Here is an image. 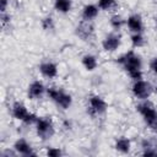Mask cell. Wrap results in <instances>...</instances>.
Masks as SVG:
<instances>
[{
  "label": "cell",
  "instance_id": "obj_1",
  "mask_svg": "<svg viewBox=\"0 0 157 157\" xmlns=\"http://www.w3.org/2000/svg\"><path fill=\"white\" fill-rule=\"evenodd\" d=\"M117 63L128 72L131 74L134 71H139L142 69V60L140 55H137L134 50H129L120 55L117 60Z\"/></svg>",
  "mask_w": 157,
  "mask_h": 157
},
{
  "label": "cell",
  "instance_id": "obj_2",
  "mask_svg": "<svg viewBox=\"0 0 157 157\" xmlns=\"http://www.w3.org/2000/svg\"><path fill=\"white\" fill-rule=\"evenodd\" d=\"M136 110L142 117L145 124L155 129V126L157 125V109L155 108L153 103L150 102L148 99H144L141 103L136 105Z\"/></svg>",
  "mask_w": 157,
  "mask_h": 157
},
{
  "label": "cell",
  "instance_id": "obj_3",
  "mask_svg": "<svg viewBox=\"0 0 157 157\" xmlns=\"http://www.w3.org/2000/svg\"><path fill=\"white\" fill-rule=\"evenodd\" d=\"M47 96L61 109H69L72 104V97L60 87H55V86L48 87Z\"/></svg>",
  "mask_w": 157,
  "mask_h": 157
},
{
  "label": "cell",
  "instance_id": "obj_4",
  "mask_svg": "<svg viewBox=\"0 0 157 157\" xmlns=\"http://www.w3.org/2000/svg\"><path fill=\"white\" fill-rule=\"evenodd\" d=\"M34 126H36L37 136L43 141L52 139L55 134V126L49 117H38Z\"/></svg>",
  "mask_w": 157,
  "mask_h": 157
},
{
  "label": "cell",
  "instance_id": "obj_5",
  "mask_svg": "<svg viewBox=\"0 0 157 157\" xmlns=\"http://www.w3.org/2000/svg\"><path fill=\"white\" fill-rule=\"evenodd\" d=\"M131 92H132L134 97H136L140 101L148 99V97L153 92V86L148 81L137 80V81H134V83L131 86Z\"/></svg>",
  "mask_w": 157,
  "mask_h": 157
},
{
  "label": "cell",
  "instance_id": "obj_6",
  "mask_svg": "<svg viewBox=\"0 0 157 157\" xmlns=\"http://www.w3.org/2000/svg\"><path fill=\"white\" fill-rule=\"evenodd\" d=\"M108 108V104L107 102L98 94H92L88 99V109L87 112L92 115V117H96V115H102L105 113Z\"/></svg>",
  "mask_w": 157,
  "mask_h": 157
},
{
  "label": "cell",
  "instance_id": "obj_7",
  "mask_svg": "<svg viewBox=\"0 0 157 157\" xmlns=\"http://www.w3.org/2000/svg\"><path fill=\"white\" fill-rule=\"evenodd\" d=\"M94 33V25L92 21L82 20L76 27V36L82 40H90Z\"/></svg>",
  "mask_w": 157,
  "mask_h": 157
},
{
  "label": "cell",
  "instance_id": "obj_8",
  "mask_svg": "<svg viewBox=\"0 0 157 157\" xmlns=\"http://www.w3.org/2000/svg\"><path fill=\"white\" fill-rule=\"evenodd\" d=\"M121 44V36L118 33H109L102 39V48L105 52H115Z\"/></svg>",
  "mask_w": 157,
  "mask_h": 157
},
{
  "label": "cell",
  "instance_id": "obj_9",
  "mask_svg": "<svg viewBox=\"0 0 157 157\" xmlns=\"http://www.w3.org/2000/svg\"><path fill=\"white\" fill-rule=\"evenodd\" d=\"M47 93V88L43 85L42 81L39 80H34L28 85V90H27V96L29 99H39L43 97V94Z\"/></svg>",
  "mask_w": 157,
  "mask_h": 157
},
{
  "label": "cell",
  "instance_id": "obj_10",
  "mask_svg": "<svg viewBox=\"0 0 157 157\" xmlns=\"http://www.w3.org/2000/svg\"><path fill=\"white\" fill-rule=\"evenodd\" d=\"M12 147H13L15 151H16L18 155H21V156H36V152H33L31 144H29L27 140L22 139V137L17 139V140L13 142V146H12Z\"/></svg>",
  "mask_w": 157,
  "mask_h": 157
},
{
  "label": "cell",
  "instance_id": "obj_11",
  "mask_svg": "<svg viewBox=\"0 0 157 157\" xmlns=\"http://www.w3.org/2000/svg\"><path fill=\"white\" fill-rule=\"evenodd\" d=\"M126 26L132 33H141L144 29L142 17L139 13H132L126 18Z\"/></svg>",
  "mask_w": 157,
  "mask_h": 157
},
{
  "label": "cell",
  "instance_id": "obj_12",
  "mask_svg": "<svg viewBox=\"0 0 157 157\" xmlns=\"http://www.w3.org/2000/svg\"><path fill=\"white\" fill-rule=\"evenodd\" d=\"M39 71L42 74V76L47 77V78H54L58 76V65L53 61H43L39 65Z\"/></svg>",
  "mask_w": 157,
  "mask_h": 157
},
{
  "label": "cell",
  "instance_id": "obj_13",
  "mask_svg": "<svg viewBox=\"0 0 157 157\" xmlns=\"http://www.w3.org/2000/svg\"><path fill=\"white\" fill-rule=\"evenodd\" d=\"M28 113H29V112H28L27 107H26L22 102L16 101V102L12 103V105H11V115H12L16 120L23 121Z\"/></svg>",
  "mask_w": 157,
  "mask_h": 157
},
{
  "label": "cell",
  "instance_id": "obj_14",
  "mask_svg": "<svg viewBox=\"0 0 157 157\" xmlns=\"http://www.w3.org/2000/svg\"><path fill=\"white\" fill-rule=\"evenodd\" d=\"M98 11H99V7L94 4H87L82 7V12H81V16H82V20H87V21H93L97 16H98Z\"/></svg>",
  "mask_w": 157,
  "mask_h": 157
},
{
  "label": "cell",
  "instance_id": "obj_15",
  "mask_svg": "<svg viewBox=\"0 0 157 157\" xmlns=\"http://www.w3.org/2000/svg\"><path fill=\"white\" fill-rule=\"evenodd\" d=\"M114 148L117 151H119L120 153H129L130 148H131V141L125 136H120L115 140Z\"/></svg>",
  "mask_w": 157,
  "mask_h": 157
},
{
  "label": "cell",
  "instance_id": "obj_16",
  "mask_svg": "<svg viewBox=\"0 0 157 157\" xmlns=\"http://www.w3.org/2000/svg\"><path fill=\"white\" fill-rule=\"evenodd\" d=\"M81 64H82V66H83L87 71H93V70H96L97 66H98L97 58H96L93 54H85V55L81 58Z\"/></svg>",
  "mask_w": 157,
  "mask_h": 157
},
{
  "label": "cell",
  "instance_id": "obj_17",
  "mask_svg": "<svg viewBox=\"0 0 157 157\" xmlns=\"http://www.w3.org/2000/svg\"><path fill=\"white\" fill-rule=\"evenodd\" d=\"M54 9L60 13H67L72 9V0H54Z\"/></svg>",
  "mask_w": 157,
  "mask_h": 157
},
{
  "label": "cell",
  "instance_id": "obj_18",
  "mask_svg": "<svg viewBox=\"0 0 157 157\" xmlns=\"http://www.w3.org/2000/svg\"><path fill=\"white\" fill-rule=\"evenodd\" d=\"M124 23H125L124 18H123L120 15H118V13L112 15L110 18H109V25H110V27H112L113 29H115V31H119V29L123 27Z\"/></svg>",
  "mask_w": 157,
  "mask_h": 157
},
{
  "label": "cell",
  "instance_id": "obj_19",
  "mask_svg": "<svg viewBox=\"0 0 157 157\" xmlns=\"http://www.w3.org/2000/svg\"><path fill=\"white\" fill-rule=\"evenodd\" d=\"M97 6L99 7V10L109 11L117 6V0H98Z\"/></svg>",
  "mask_w": 157,
  "mask_h": 157
},
{
  "label": "cell",
  "instance_id": "obj_20",
  "mask_svg": "<svg viewBox=\"0 0 157 157\" xmlns=\"http://www.w3.org/2000/svg\"><path fill=\"white\" fill-rule=\"evenodd\" d=\"M40 26H42V28H43L44 31L49 32V31H53V29L55 28V22H54V20H53L52 16H45V17L42 18Z\"/></svg>",
  "mask_w": 157,
  "mask_h": 157
},
{
  "label": "cell",
  "instance_id": "obj_21",
  "mask_svg": "<svg viewBox=\"0 0 157 157\" xmlns=\"http://www.w3.org/2000/svg\"><path fill=\"white\" fill-rule=\"evenodd\" d=\"M130 42L134 48H140L145 44V38L141 33H132L130 37Z\"/></svg>",
  "mask_w": 157,
  "mask_h": 157
},
{
  "label": "cell",
  "instance_id": "obj_22",
  "mask_svg": "<svg viewBox=\"0 0 157 157\" xmlns=\"http://www.w3.org/2000/svg\"><path fill=\"white\" fill-rule=\"evenodd\" d=\"M63 155V151L58 147H48L47 148V156L48 157H59Z\"/></svg>",
  "mask_w": 157,
  "mask_h": 157
},
{
  "label": "cell",
  "instance_id": "obj_23",
  "mask_svg": "<svg viewBox=\"0 0 157 157\" xmlns=\"http://www.w3.org/2000/svg\"><path fill=\"white\" fill-rule=\"evenodd\" d=\"M37 119H38V117H37L34 113H31V112H29L22 123H23V124H26V125H32V124H36Z\"/></svg>",
  "mask_w": 157,
  "mask_h": 157
},
{
  "label": "cell",
  "instance_id": "obj_24",
  "mask_svg": "<svg viewBox=\"0 0 157 157\" xmlns=\"http://www.w3.org/2000/svg\"><path fill=\"white\" fill-rule=\"evenodd\" d=\"M0 21H1V26H2V27H6V25H9L10 21H11L10 13H9V12H1V15H0Z\"/></svg>",
  "mask_w": 157,
  "mask_h": 157
},
{
  "label": "cell",
  "instance_id": "obj_25",
  "mask_svg": "<svg viewBox=\"0 0 157 157\" xmlns=\"http://www.w3.org/2000/svg\"><path fill=\"white\" fill-rule=\"evenodd\" d=\"M150 70L155 75H157V56H153L151 59V61H150Z\"/></svg>",
  "mask_w": 157,
  "mask_h": 157
},
{
  "label": "cell",
  "instance_id": "obj_26",
  "mask_svg": "<svg viewBox=\"0 0 157 157\" xmlns=\"http://www.w3.org/2000/svg\"><path fill=\"white\" fill-rule=\"evenodd\" d=\"M16 155H18V153L15 151L13 147H12V151H10V150H5V151L1 152V156H2V157H10V156H16Z\"/></svg>",
  "mask_w": 157,
  "mask_h": 157
},
{
  "label": "cell",
  "instance_id": "obj_27",
  "mask_svg": "<svg viewBox=\"0 0 157 157\" xmlns=\"http://www.w3.org/2000/svg\"><path fill=\"white\" fill-rule=\"evenodd\" d=\"M9 0H0V12H7Z\"/></svg>",
  "mask_w": 157,
  "mask_h": 157
},
{
  "label": "cell",
  "instance_id": "obj_28",
  "mask_svg": "<svg viewBox=\"0 0 157 157\" xmlns=\"http://www.w3.org/2000/svg\"><path fill=\"white\" fill-rule=\"evenodd\" d=\"M153 92H155V93H156V96H157V86H155V87H153Z\"/></svg>",
  "mask_w": 157,
  "mask_h": 157
},
{
  "label": "cell",
  "instance_id": "obj_29",
  "mask_svg": "<svg viewBox=\"0 0 157 157\" xmlns=\"http://www.w3.org/2000/svg\"><path fill=\"white\" fill-rule=\"evenodd\" d=\"M155 23H156V27H157V16L155 17Z\"/></svg>",
  "mask_w": 157,
  "mask_h": 157
},
{
  "label": "cell",
  "instance_id": "obj_30",
  "mask_svg": "<svg viewBox=\"0 0 157 157\" xmlns=\"http://www.w3.org/2000/svg\"><path fill=\"white\" fill-rule=\"evenodd\" d=\"M155 131H156V136H157V125L155 126Z\"/></svg>",
  "mask_w": 157,
  "mask_h": 157
}]
</instances>
